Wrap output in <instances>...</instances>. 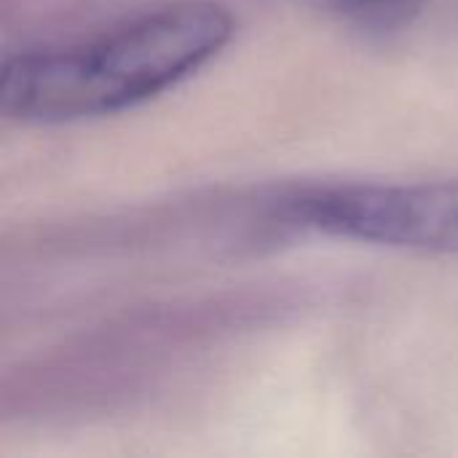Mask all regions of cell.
<instances>
[{"label":"cell","mask_w":458,"mask_h":458,"mask_svg":"<svg viewBox=\"0 0 458 458\" xmlns=\"http://www.w3.org/2000/svg\"><path fill=\"white\" fill-rule=\"evenodd\" d=\"M338 24L360 32H394L408 27L427 5V0H298Z\"/></svg>","instance_id":"obj_3"},{"label":"cell","mask_w":458,"mask_h":458,"mask_svg":"<svg viewBox=\"0 0 458 458\" xmlns=\"http://www.w3.org/2000/svg\"><path fill=\"white\" fill-rule=\"evenodd\" d=\"M231 35L225 5L169 0L86 35L27 46L3 62L0 113L54 126L131 110L209 64Z\"/></svg>","instance_id":"obj_1"},{"label":"cell","mask_w":458,"mask_h":458,"mask_svg":"<svg viewBox=\"0 0 458 458\" xmlns=\"http://www.w3.org/2000/svg\"><path fill=\"white\" fill-rule=\"evenodd\" d=\"M268 217L330 239L458 255V177L295 188L271 199Z\"/></svg>","instance_id":"obj_2"}]
</instances>
